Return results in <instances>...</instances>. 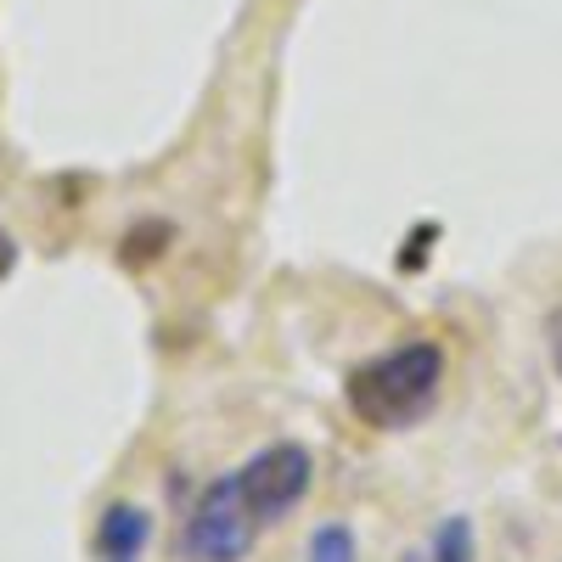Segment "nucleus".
I'll return each instance as SVG.
<instances>
[{
  "mask_svg": "<svg viewBox=\"0 0 562 562\" xmlns=\"http://www.w3.org/2000/svg\"><path fill=\"white\" fill-rule=\"evenodd\" d=\"M439 389H445V349L434 338H411L349 371V411L366 428L400 434L434 411Z\"/></svg>",
  "mask_w": 562,
  "mask_h": 562,
  "instance_id": "1",
  "label": "nucleus"
},
{
  "mask_svg": "<svg viewBox=\"0 0 562 562\" xmlns=\"http://www.w3.org/2000/svg\"><path fill=\"white\" fill-rule=\"evenodd\" d=\"M259 518H254V506H248V495H243V479L237 473H225V479H214L203 495H198V506L186 512V557L192 562H243L248 551H254V540H259Z\"/></svg>",
  "mask_w": 562,
  "mask_h": 562,
  "instance_id": "2",
  "label": "nucleus"
},
{
  "mask_svg": "<svg viewBox=\"0 0 562 562\" xmlns=\"http://www.w3.org/2000/svg\"><path fill=\"white\" fill-rule=\"evenodd\" d=\"M237 479H243V495H248V506H254V518L270 529V524H281L288 512L310 495V484H315V456L299 445V439H276V445H265L259 456H248L243 467H237Z\"/></svg>",
  "mask_w": 562,
  "mask_h": 562,
  "instance_id": "3",
  "label": "nucleus"
},
{
  "mask_svg": "<svg viewBox=\"0 0 562 562\" xmlns=\"http://www.w3.org/2000/svg\"><path fill=\"white\" fill-rule=\"evenodd\" d=\"M153 546V512L135 501H113L97 518V562H140Z\"/></svg>",
  "mask_w": 562,
  "mask_h": 562,
  "instance_id": "4",
  "label": "nucleus"
},
{
  "mask_svg": "<svg viewBox=\"0 0 562 562\" xmlns=\"http://www.w3.org/2000/svg\"><path fill=\"white\" fill-rule=\"evenodd\" d=\"M304 562H360V546H355V529L349 524H315V535H310V551H304Z\"/></svg>",
  "mask_w": 562,
  "mask_h": 562,
  "instance_id": "5",
  "label": "nucleus"
},
{
  "mask_svg": "<svg viewBox=\"0 0 562 562\" xmlns=\"http://www.w3.org/2000/svg\"><path fill=\"white\" fill-rule=\"evenodd\" d=\"M434 562H479V535H473V518H445L439 535H434Z\"/></svg>",
  "mask_w": 562,
  "mask_h": 562,
  "instance_id": "6",
  "label": "nucleus"
},
{
  "mask_svg": "<svg viewBox=\"0 0 562 562\" xmlns=\"http://www.w3.org/2000/svg\"><path fill=\"white\" fill-rule=\"evenodd\" d=\"M18 265V248H12V237H0V276H7Z\"/></svg>",
  "mask_w": 562,
  "mask_h": 562,
  "instance_id": "7",
  "label": "nucleus"
}]
</instances>
